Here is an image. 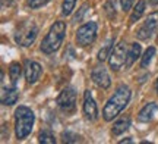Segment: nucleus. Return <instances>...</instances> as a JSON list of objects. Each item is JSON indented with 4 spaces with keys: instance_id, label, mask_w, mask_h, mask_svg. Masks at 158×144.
<instances>
[{
    "instance_id": "1",
    "label": "nucleus",
    "mask_w": 158,
    "mask_h": 144,
    "mask_svg": "<svg viewBox=\"0 0 158 144\" xmlns=\"http://www.w3.org/2000/svg\"><path fill=\"white\" fill-rule=\"evenodd\" d=\"M130 96H132V93H130V88L127 85H120L117 87V90L114 91V94L111 97L108 98V102L106 103L104 106V109H102V118H104V121H113L114 118H117L120 113H122V110L127 106L130 100Z\"/></svg>"
},
{
    "instance_id": "2",
    "label": "nucleus",
    "mask_w": 158,
    "mask_h": 144,
    "mask_svg": "<svg viewBox=\"0 0 158 144\" xmlns=\"http://www.w3.org/2000/svg\"><path fill=\"white\" fill-rule=\"evenodd\" d=\"M64 35H66V24L63 21L54 22L41 43V52L45 55H51V53L57 52L64 40Z\"/></svg>"
},
{
    "instance_id": "3",
    "label": "nucleus",
    "mask_w": 158,
    "mask_h": 144,
    "mask_svg": "<svg viewBox=\"0 0 158 144\" xmlns=\"http://www.w3.org/2000/svg\"><path fill=\"white\" fill-rule=\"evenodd\" d=\"M35 121L34 112L27 106H19L15 112V133L19 140L27 138L31 131Z\"/></svg>"
},
{
    "instance_id": "4",
    "label": "nucleus",
    "mask_w": 158,
    "mask_h": 144,
    "mask_svg": "<svg viewBox=\"0 0 158 144\" xmlns=\"http://www.w3.org/2000/svg\"><path fill=\"white\" fill-rule=\"evenodd\" d=\"M38 35V27L34 21H25L23 24L19 25V28L15 33V41L19 46L29 47L35 41Z\"/></svg>"
},
{
    "instance_id": "5",
    "label": "nucleus",
    "mask_w": 158,
    "mask_h": 144,
    "mask_svg": "<svg viewBox=\"0 0 158 144\" xmlns=\"http://www.w3.org/2000/svg\"><path fill=\"white\" fill-rule=\"evenodd\" d=\"M97 33H98V25L97 22H88L84 24L82 27L78 28L76 33V43L81 47H86L92 44L97 38Z\"/></svg>"
},
{
    "instance_id": "6",
    "label": "nucleus",
    "mask_w": 158,
    "mask_h": 144,
    "mask_svg": "<svg viewBox=\"0 0 158 144\" xmlns=\"http://www.w3.org/2000/svg\"><path fill=\"white\" fill-rule=\"evenodd\" d=\"M126 58H127V47L124 41H120L118 44H116L110 56H108V63L110 68L113 71H118L124 63H126Z\"/></svg>"
},
{
    "instance_id": "7",
    "label": "nucleus",
    "mask_w": 158,
    "mask_h": 144,
    "mask_svg": "<svg viewBox=\"0 0 158 144\" xmlns=\"http://www.w3.org/2000/svg\"><path fill=\"white\" fill-rule=\"evenodd\" d=\"M57 106L63 112H66V113L73 112L75 107H76V91H75L73 88L68 87V88H64L59 94V97H57Z\"/></svg>"
},
{
    "instance_id": "8",
    "label": "nucleus",
    "mask_w": 158,
    "mask_h": 144,
    "mask_svg": "<svg viewBox=\"0 0 158 144\" xmlns=\"http://www.w3.org/2000/svg\"><path fill=\"white\" fill-rule=\"evenodd\" d=\"M84 113L89 121H97L98 119V109H97L95 100L92 98L89 90H86L84 94Z\"/></svg>"
},
{
    "instance_id": "9",
    "label": "nucleus",
    "mask_w": 158,
    "mask_h": 144,
    "mask_svg": "<svg viewBox=\"0 0 158 144\" xmlns=\"http://www.w3.org/2000/svg\"><path fill=\"white\" fill-rule=\"evenodd\" d=\"M23 72H25V78L29 84H34L38 81V78L41 76V72H43V68L38 62H34V60H27L25 62V68H23Z\"/></svg>"
},
{
    "instance_id": "10",
    "label": "nucleus",
    "mask_w": 158,
    "mask_h": 144,
    "mask_svg": "<svg viewBox=\"0 0 158 144\" xmlns=\"http://www.w3.org/2000/svg\"><path fill=\"white\" fill-rule=\"evenodd\" d=\"M91 78H92V81L95 82L97 85L104 88V90H107L108 87H110V84H111L110 75L107 74V71L104 69L102 66L95 68V69L92 71V72H91Z\"/></svg>"
},
{
    "instance_id": "11",
    "label": "nucleus",
    "mask_w": 158,
    "mask_h": 144,
    "mask_svg": "<svg viewBox=\"0 0 158 144\" xmlns=\"http://www.w3.org/2000/svg\"><path fill=\"white\" fill-rule=\"evenodd\" d=\"M18 98H19V91H18L16 85H13L12 88L2 87V104L12 106L18 102Z\"/></svg>"
},
{
    "instance_id": "12",
    "label": "nucleus",
    "mask_w": 158,
    "mask_h": 144,
    "mask_svg": "<svg viewBox=\"0 0 158 144\" xmlns=\"http://www.w3.org/2000/svg\"><path fill=\"white\" fill-rule=\"evenodd\" d=\"M157 110H158V104L154 103V102H149V103H147L141 109L139 115H138V119H139L141 122L151 121V119L154 118V115H155V112H157Z\"/></svg>"
},
{
    "instance_id": "13",
    "label": "nucleus",
    "mask_w": 158,
    "mask_h": 144,
    "mask_svg": "<svg viewBox=\"0 0 158 144\" xmlns=\"http://www.w3.org/2000/svg\"><path fill=\"white\" fill-rule=\"evenodd\" d=\"M141 58V44H138V43H133L130 49L127 50V58H126V63L124 66L126 68H130L132 65L136 62V59Z\"/></svg>"
},
{
    "instance_id": "14",
    "label": "nucleus",
    "mask_w": 158,
    "mask_h": 144,
    "mask_svg": "<svg viewBox=\"0 0 158 144\" xmlns=\"http://www.w3.org/2000/svg\"><path fill=\"white\" fill-rule=\"evenodd\" d=\"M129 127H130V118L129 116H123V118H120L118 121H116L113 124L111 133H113V135H120L124 131H127Z\"/></svg>"
},
{
    "instance_id": "15",
    "label": "nucleus",
    "mask_w": 158,
    "mask_h": 144,
    "mask_svg": "<svg viewBox=\"0 0 158 144\" xmlns=\"http://www.w3.org/2000/svg\"><path fill=\"white\" fill-rule=\"evenodd\" d=\"M143 27L151 33V35L154 33H157L158 31V12H152V13H149L147 18V21L143 22Z\"/></svg>"
},
{
    "instance_id": "16",
    "label": "nucleus",
    "mask_w": 158,
    "mask_h": 144,
    "mask_svg": "<svg viewBox=\"0 0 158 144\" xmlns=\"http://www.w3.org/2000/svg\"><path fill=\"white\" fill-rule=\"evenodd\" d=\"M143 12H145V0H139V2L136 3L135 9L132 12V15H130V19H129L130 25H133L136 21H139L141 16L143 15Z\"/></svg>"
},
{
    "instance_id": "17",
    "label": "nucleus",
    "mask_w": 158,
    "mask_h": 144,
    "mask_svg": "<svg viewBox=\"0 0 158 144\" xmlns=\"http://www.w3.org/2000/svg\"><path fill=\"white\" fill-rule=\"evenodd\" d=\"M21 74H22V66L19 63H12L9 66V75H10L12 80V85H16L18 80L21 78Z\"/></svg>"
},
{
    "instance_id": "18",
    "label": "nucleus",
    "mask_w": 158,
    "mask_h": 144,
    "mask_svg": "<svg viewBox=\"0 0 158 144\" xmlns=\"http://www.w3.org/2000/svg\"><path fill=\"white\" fill-rule=\"evenodd\" d=\"M113 43H114V40H108L107 43H106V46H104L101 50L98 52V60H100V62H104V60L110 56L111 49H113Z\"/></svg>"
},
{
    "instance_id": "19",
    "label": "nucleus",
    "mask_w": 158,
    "mask_h": 144,
    "mask_svg": "<svg viewBox=\"0 0 158 144\" xmlns=\"http://www.w3.org/2000/svg\"><path fill=\"white\" fill-rule=\"evenodd\" d=\"M38 141L43 144H54L56 143V138H54V135H53L51 131L45 129V131H41V133H40Z\"/></svg>"
},
{
    "instance_id": "20",
    "label": "nucleus",
    "mask_w": 158,
    "mask_h": 144,
    "mask_svg": "<svg viewBox=\"0 0 158 144\" xmlns=\"http://www.w3.org/2000/svg\"><path fill=\"white\" fill-rule=\"evenodd\" d=\"M155 56V47H148L147 52L143 53V56H142V60H141V65L142 68H147L148 65H149V62L152 60V58Z\"/></svg>"
},
{
    "instance_id": "21",
    "label": "nucleus",
    "mask_w": 158,
    "mask_h": 144,
    "mask_svg": "<svg viewBox=\"0 0 158 144\" xmlns=\"http://www.w3.org/2000/svg\"><path fill=\"white\" fill-rule=\"evenodd\" d=\"M75 5H76V0H63V5H62L63 16H69V15L73 12Z\"/></svg>"
},
{
    "instance_id": "22",
    "label": "nucleus",
    "mask_w": 158,
    "mask_h": 144,
    "mask_svg": "<svg viewBox=\"0 0 158 144\" xmlns=\"http://www.w3.org/2000/svg\"><path fill=\"white\" fill-rule=\"evenodd\" d=\"M50 0H27V6L31 9H40L48 3Z\"/></svg>"
},
{
    "instance_id": "23",
    "label": "nucleus",
    "mask_w": 158,
    "mask_h": 144,
    "mask_svg": "<svg viewBox=\"0 0 158 144\" xmlns=\"http://www.w3.org/2000/svg\"><path fill=\"white\" fill-rule=\"evenodd\" d=\"M63 141L64 143H78L79 137L76 134H72V133H69V131H66V133H63Z\"/></svg>"
},
{
    "instance_id": "24",
    "label": "nucleus",
    "mask_w": 158,
    "mask_h": 144,
    "mask_svg": "<svg viewBox=\"0 0 158 144\" xmlns=\"http://www.w3.org/2000/svg\"><path fill=\"white\" fill-rule=\"evenodd\" d=\"M136 35H138V38L139 40H148V38H151V33L148 31L143 25H142L141 28L138 29V33H136Z\"/></svg>"
},
{
    "instance_id": "25",
    "label": "nucleus",
    "mask_w": 158,
    "mask_h": 144,
    "mask_svg": "<svg viewBox=\"0 0 158 144\" xmlns=\"http://www.w3.org/2000/svg\"><path fill=\"white\" fill-rule=\"evenodd\" d=\"M106 12H107L108 18H114L116 12H114V0H108L107 5H106Z\"/></svg>"
},
{
    "instance_id": "26",
    "label": "nucleus",
    "mask_w": 158,
    "mask_h": 144,
    "mask_svg": "<svg viewBox=\"0 0 158 144\" xmlns=\"http://www.w3.org/2000/svg\"><path fill=\"white\" fill-rule=\"evenodd\" d=\"M86 9H88V3H85L81 9H79V13L78 15H75V18H73V21L75 22H79V21H82V16H84V13L86 12Z\"/></svg>"
},
{
    "instance_id": "27",
    "label": "nucleus",
    "mask_w": 158,
    "mask_h": 144,
    "mask_svg": "<svg viewBox=\"0 0 158 144\" xmlns=\"http://www.w3.org/2000/svg\"><path fill=\"white\" fill-rule=\"evenodd\" d=\"M133 2L135 0H120V3H122V9L124 12H127L132 9V6H133Z\"/></svg>"
},
{
    "instance_id": "28",
    "label": "nucleus",
    "mask_w": 158,
    "mask_h": 144,
    "mask_svg": "<svg viewBox=\"0 0 158 144\" xmlns=\"http://www.w3.org/2000/svg\"><path fill=\"white\" fill-rule=\"evenodd\" d=\"M6 127H7L6 124H3V127H2V138L3 140L6 138V135H9V128L6 129Z\"/></svg>"
},
{
    "instance_id": "29",
    "label": "nucleus",
    "mask_w": 158,
    "mask_h": 144,
    "mask_svg": "<svg viewBox=\"0 0 158 144\" xmlns=\"http://www.w3.org/2000/svg\"><path fill=\"white\" fill-rule=\"evenodd\" d=\"M16 0H2V7H6V6H10L13 5Z\"/></svg>"
},
{
    "instance_id": "30",
    "label": "nucleus",
    "mask_w": 158,
    "mask_h": 144,
    "mask_svg": "<svg viewBox=\"0 0 158 144\" xmlns=\"http://www.w3.org/2000/svg\"><path fill=\"white\" fill-rule=\"evenodd\" d=\"M130 143H133L130 138H126V140H122V141H120V144H130Z\"/></svg>"
},
{
    "instance_id": "31",
    "label": "nucleus",
    "mask_w": 158,
    "mask_h": 144,
    "mask_svg": "<svg viewBox=\"0 0 158 144\" xmlns=\"http://www.w3.org/2000/svg\"><path fill=\"white\" fill-rule=\"evenodd\" d=\"M149 3L154 6H158V0H149Z\"/></svg>"
},
{
    "instance_id": "32",
    "label": "nucleus",
    "mask_w": 158,
    "mask_h": 144,
    "mask_svg": "<svg viewBox=\"0 0 158 144\" xmlns=\"http://www.w3.org/2000/svg\"><path fill=\"white\" fill-rule=\"evenodd\" d=\"M157 94H158V80H157Z\"/></svg>"
}]
</instances>
